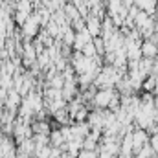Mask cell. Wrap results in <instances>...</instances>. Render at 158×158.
<instances>
[{"instance_id": "obj_10", "label": "cell", "mask_w": 158, "mask_h": 158, "mask_svg": "<svg viewBox=\"0 0 158 158\" xmlns=\"http://www.w3.org/2000/svg\"><path fill=\"white\" fill-rule=\"evenodd\" d=\"M155 156H156V151L153 149L151 143H145V145L136 153V158H155Z\"/></svg>"}, {"instance_id": "obj_9", "label": "cell", "mask_w": 158, "mask_h": 158, "mask_svg": "<svg viewBox=\"0 0 158 158\" xmlns=\"http://www.w3.org/2000/svg\"><path fill=\"white\" fill-rule=\"evenodd\" d=\"M19 103H20V94H17V90H11V92L7 94V99H6L7 109H9V110H15Z\"/></svg>"}, {"instance_id": "obj_6", "label": "cell", "mask_w": 158, "mask_h": 158, "mask_svg": "<svg viewBox=\"0 0 158 158\" xmlns=\"http://www.w3.org/2000/svg\"><path fill=\"white\" fill-rule=\"evenodd\" d=\"M134 6H138L140 9H143V11H147L149 15H153V13L156 11L158 0H136Z\"/></svg>"}, {"instance_id": "obj_1", "label": "cell", "mask_w": 158, "mask_h": 158, "mask_svg": "<svg viewBox=\"0 0 158 158\" xmlns=\"http://www.w3.org/2000/svg\"><path fill=\"white\" fill-rule=\"evenodd\" d=\"M114 96H116V92H114L112 88H99V90L96 92L92 103H94L98 109H109V107H110V101L114 99Z\"/></svg>"}, {"instance_id": "obj_11", "label": "cell", "mask_w": 158, "mask_h": 158, "mask_svg": "<svg viewBox=\"0 0 158 158\" xmlns=\"http://www.w3.org/2000/svg\"><path fill=\"white\" fill-rule=\"evenodd\" d=\"M31 129H33L35 134H50V125L46 121H35L31 125Z\"/></svg>"}, {"instance_id": "obj_3", "label": "cell", "mask_w": 158, "mask_h": 158, "mask_svg": "<svg viewBox=\"0 0 158 158\" xmlns=\"http://www.w3.org/2000/svg\"><path fill=\"white\" fill-rule=\"evenodd\" d=\"M86 30L90 31V35L96 39V37H99L101 35V31H103V22L96 17V15H90L88 17V20H86Z\"/></svg>"}, {"instance_id": "obj_14", "label": "cell", "mask_w": 158, "mask_h": 158, "mask_svg": "<svg viewBox=\"0 0 158 158\" xmlns=\"http://www.w3.org/2000/svg\"><path fill=\"white\" fill-rule=\"evenodd\" d=\"M149 143L153 145V149H155V151L158 153V131L155 132V134H153V138H149Z\"/></svg>"}, {"instance_id": "obj_16", "label": "cell", "mask_w": 158, "mask_h": 158, "mask_svg": "<svg viewBox=\"0 0 158 158\" xmlns=\"http://www.w3.org/2000/svg\"><path fill=\"white\" fill-rule=\"evenodd\" d=\"M155 107H156V109H158V96H156V98H155Z\"/></svg>"}, {"instance_id": "obj_2", "label": "cell", "mask_w": 158, "mask_h": 158, "mask_svg": "<svg viewBox=\"0 0 158 158\" xmlns=\"http://www.w3.org/2000/svg\"><path fill=\"white\" fill-rule=\"evenodd\" d=\"M132 143H134V153H138L145 143H149V134H147V131L136 127V131H132Z\"/></svg>"}, {"instance_id": "obj_17", "label": "cell", "mask_w": 158, "mask_h": 158, "mask_svg": "<svg viewBox=\"0 0 158 158\" xmlns=\"http://www.w3.org/2000/svg\"><path fill=\"white\" fill-rule=\"evenodd\" d=\"M118 158H121V156H118Z\"/></svg>"}, {"instance_id": "obj_5", "label": "cell", "mask_w": 158, "mask_h": 158, "mask_svg": "<svg viewBox=\"0 0 158 158\" xmlns=\"http://www.w3.org/2000/svg\"><path fill=\"white\" fill-rule=\"evenodd\" d=\"M142 53H143V57L155 59L158 55V44L153 42V39H147L145 42H142Z\"/></svg>"}, {"instance_id": "obj_13", "label": "cell", "mask_w": 158, "mask_h": 158, "mask_svg": "<svg viewBox=\"0 0 158 158\" xmlns=\"http://www.w3.org/2000/svg\"><path fill=\"white\" fill-rule=\"evenodd\" d=\"M77 158H99V155L96 151H88V149H83L77 155Z\"/></svg>"}, {"instance_id": "obj_15", "label": "cell", "mask_w": 158, "mask_h": 158, "mask_svg": "<svg viewBox=\"0 0 158 158\" xmlns=\"http://www.w3.org/2000/svg\"><path fill=\"white\" fill-rule=\"evenodd\" d=\"M99 158H118V156H116V155H112V153H109V151H103V149H101Z\"/></svg>"}, {"instance_id": "obj_8", "label": "cell", "mask_w": 158, "mask_h": 158, "mask_svg": "<svg viewBox=\"0 0 158 158\" xmlns=\"http://www.w3.org/2000/svg\"><path fill=\"white\" fill-rule=\"evenodd\" d=\"M50 143H52V147H63L66 143V140H64L61 131H52L50 132Z\"/></svg>"}, {"instance_id": "obj_7", "label": "cell", "mask_w": 158, "mask_h": 158, "mask_svg": "<svg viewBox=\"0 0 158 158\" xmlns=\"http://www.w3.org/2000/svg\"><path fill=\"white\" fill-rule=\"evenodd\" d=\"M13 153H15V147H13L11 140L9 138H2L0 140V156L6 158V156H9V155H13Z\"/></svg>"}, {"instance_id": "obj_12", "label": "cell", "mask_w": 158, "mask_h": 158, "mask_svg": "<svg viewBox=\"0 0 158 158\" xmlns=\"http://www.w3.org/2000/svg\"><path fill=\"white\" fill-rule=\"evenodd\" d=\"M86 57H94L96 53H98V48H96V42L94 40H90V42H86L85 46H83V50H81Z\"/></svg>"}, {"instance_id": "obj_4", "label": "cell", "mask_w": 158, "mask_h": 158, "mask_svg": "<svg viewBox=\"0 0 158 158\" xmlns=\"http://www.w3.org/2000/svg\"><path fill=\"white\" fill-rule=\"evenodd\" d=\"M90 40H92V35H90V31L86 30V26H85V28H81V31L76 33V42H74L76 52H81V50H83V46H85L86 42H90Z\"/></svg>"}, {"instance_id": "obj_18", "label": "cell", "mask_w": 158, "mask_h": 158, "mask_svg": "<svg viewBox=\"0 0 158 158\" xmlns=\"http://www.w3.org/2000/svg\"><path fill=\"white\" fill-rule=\"evenodd\" d=\"M155 158H156V156H155Z\"/></svg>"}]
</instances>
